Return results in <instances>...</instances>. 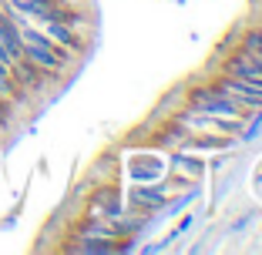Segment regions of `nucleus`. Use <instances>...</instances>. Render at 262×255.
Returning a JSON list of instances; mask_svg holds the SVG:
<instances>
[{
    "mask_svg": "<svg viewBox=\"0 0 262 255\" xmlns=\"http://www.w3.org/2000/svg\"><path fill=\"white\" fill-rule=\"evenodd\" d=\"M185 104H192V108L205 111V114H212V118H222V121H246V118L239 114V108H235L215 84H192Z\"/></svg>",
    "mask_w": 262,
    "mask_h": 255,
    "instance_id": "1",
    "label": "nucleus"
},
{
    "mask_svg": "<svg viewBox=\"0 0 262 255\" xmlns=\"http://www.w3.org/2000/svg\"><path fill=\"white\" fill-rule=\"evenodd\" d=\"M171 198V181L165 185H155V181H138V185L128 192V208L131 212H141V215H155V212H165Z\"/></svg>",
    "mask_w": 262,
    "mask_h": 255,
    "instance_id": "2",
    "label": "nucleus"
},
{
    "mask_svg": "<svg viewBox=\"0 0 262 255\" xmlns=\"http://www.w3.org/2000/svg\"><path fill=\"white\" fill-rule=\"evenodd\" d=\"M124 212V195H121V185H98L94 195L88 198L84 205V215L88 218H115Z\"/></svg>",
    "mask_w": 262,
    "mask_h": 255,
    "instance_id": "3",
    "label": "nucleus"
},
{
    "mask_svg": "<svg viewBox=\"0 0 262 255\" xmlns=\"http://www.w3.org/2000/svg\"><path fill=\"white\" fill-rule=\"evenodd\" d=\"M37 27H40V31H44L51 40H54L57 47H64L68 54H74V57L84 54L88 44H84V37H81V31H74L71 24H64V20H40Z\"/></svg>",
    "mask_w": 262,
    "mask_h": 255,
    "instance_id": "4",
    "label": "nucleus"
},
{
    "mask_svg": "<svg viewBox=\"0 0 262 255\" xmlns=\"http://www.w3.org/2000/svg\"><path fill=\"white\" fill-rule=\"evenodd\" d=\"M168 165H171V178H178L185 188L195 185V181H202V175H205V161L195 158L192 151H185V148H175L168 155Z\"/></svg>",
    "mask_w": 262,
    "mask_h": 255,
    "instance_id": "5",
    "label": "nucleus"
},
{
    "mask_svg": "<svg viewBox=\"0 0 262 255\" xmlns=\"http://www.w3.org/2000/svg\"><path fill=\"white\" fill-rule=\"evenodd\" d=\"M222 74H232V78H242V81H249V84L262 87V67L252 64L246 54H239V51H232L222 61Z\"/></svg>",
    "mask_w": 262,
    "mask_h": 255,
    "instance_id": "6",
    "label": "nucleus"
},
{
    "mask_svg": "<svg viewBox=\"0 0 262 255\" xmlns=\"http://www.w3.org/2000/svg\"><path fill=\"white\" fill-rule=\"evenodd\" d=\"M0 98L7 101V104H24V101H27V94L20 91V87H17V81H14V71H10V64H4L0 61Z\"/></svg>",
    "mask_w": 262,
    "mask_h": 255,
    "instance_id": "7",
    "label": "nucleus"
},
{
    "mask_svg": "<svg viewBox=\"0 0 262 255\" xmlns=\"http://www.w3.org/2000/svg\"><path fill=\"white\" fill-rule=\"evenodd\" d=\"M239 47H246V51H255V54H262V27H249V31L242 34Z\"/></svg>",
    "mask_w": 262,
    "mask_h": 255,
    "instance_id": "8",
    "label": "nucleus"
},
{
    "mask_svg": "<svg viewBox=\"0 0 262 255\" xmlns=\"http://www.w3.org/2000/svg\"><path fill=\"white\" fill-rule=\"evenodd\" d=\"M0 61H4V64H14V57H10V51L4 47V40H0Z\"/></svg>",
    "mask_w": 262,
    "mask_h": 255,
    "instance_id": "9",
    "label": "nucleus"
}]
</instances>
